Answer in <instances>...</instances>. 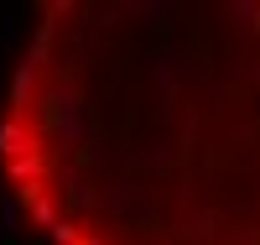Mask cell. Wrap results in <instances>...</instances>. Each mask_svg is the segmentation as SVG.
Returning a JSON list of instances; mask_svg holds the SVG:
<instances>
[{
  "instance_id": "obj_1",
  "label": "cell",
  "mask_w": 260,
  "mask_h": 245,
  "mask_svg": "<svg viewBox=\"0 0 260 245\" xmlns=\"http://www.w3.org/2000/svg\"><path fill=\"white\" fill-rule=\"evenodd\" d=\"M0 198L31 245H260V0H52L0 84Z\"/></svg>"
}]
</instances>
